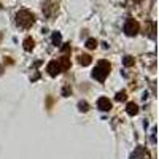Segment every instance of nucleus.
Instances as JSON below:
<instances>
[{"label": "nucleus", "mask_w": 159, "mask_h": 159, "mask_svg": "<svg viewBox=\"0 0 159 159\" xmlns=\"http://www.w3.org/2000/svg\"><path fill=\"white\" fill-rule=\"evenodd\" d=\"M18 24L22 25V27H29L30 24H34V15H30L29 11L18 13Z\"/></svg>", "instance_id": "1"}, {"label": "nucleus", "mask_w": 159, "mask_h": 159, "mask_svg": "<svg viewBox=\"0 0 159 159\" xmlns=\"http://www.w3.org/2000/svg\"><path fill=\"white\" fill-rule=\"evenodd\" d=\"M137 29H139V25H137V22H134V21H129V22L126 24V32H127L129 35L135 34Z\"/></svg>", "instance_id": "2"}]
</instances>
